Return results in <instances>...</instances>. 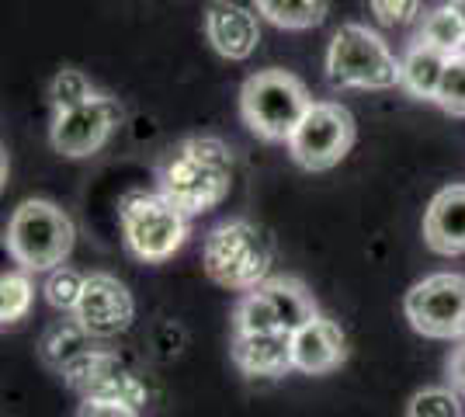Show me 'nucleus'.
Masks as SVG:
<instances>
[{
    "label": "nucleus",
    "mask_w": 465,
    "mask_h": 417,
    "mask_svg": "<svg viewBox=\"0 0 465 417\" xmlns=\"http://www.w3.org/2000/svg\"><path fill=\"white\" fill-rule=\"evenodd\" d=\"M232 188V154L223 139L188 136L181 139L160 171V192L184 216H202L215 209Z\"/></svg>",
    "instance_id": "obj_1"
},
{
    "label": "nucleus",
    "mask_w": 465,
    "mask_h": 417,
    "mask_svg": "<svg viewBox=\"0 0 465 417\" xmlns=\"http://www.w3.org/2000/svg\"><path fill=\"white\" fill-rule=\"evenodd\" d=\"M274 264V240L251 219H230L209 230L202 247V268L215 285L230 293H251L268 282Z\"/></svg>",
    "instance_id": "obj_2"
},
{
    "label": "nucleus",
    "mask_w": 465,
    "mask_h": 417,
    "mask_svg": "<svg viewBox=\"0 0 465 417\" xmlns=\"http://www.w3.org/2000/svg\"><path fill=\"white\" fill-rule=\"evenodd\" d=\"M312 108L306 84L289 70H257L240 87V115L253 136L268 143H289L299 122Z\"/></svg>",
    "instance_id": "obj_3"
},
{
    "label": "nucleus",
    "mask_w": 465,
    "mask_h": 417,
    "mask_svg": "<svg viewBox=\"0 0 465 417\" xmlns=\"http://www.w3.org/2000/svg\"><path fill=\"white\" fill-rule=\"evenodd\" d=\"M74 240H77L74 219L56 202L28 199L15 209L4 243H7V254L25 272H53L70 258Z\"/></svg>",
    "instance_id": "obj_4"
},
{
    "label": "nucleus",
    "mask_w": 465,
    "mask_h": 417,
    "mask_svg": "<svg viewBox=\"0 0 465 417\" xmlns=\"http://www.w3.org/2000/svg\"><path fill=\"white\" fill-rule=\"evenodd\" d=\"M188 219L163 192H129L118 202V223L133 258L163 264L188 240Z\"/></svg>",
    "instance_id": "obj_5"
},
{
    "label": "nucleus",
    "mask_w": 465,
    "mask_h": 417,
    "mask_svg": "<svg viewBox=\"0 0 465 417\" xmlns=\"http://www.w3.org/2000/svg\"><path fill=\"white\" fill-rule=\"evenodd\" d=\"M327 77L341 91H389L400 84V60L365 25H341L327 49Z\"/></svg>",
    "instance_id": "obj_6"
},
{
    "label": "nucleus",
    "mask_w": 465,
    "mask_h": 417,
    "mask_svg": "<svg viewBox=\"0 0 465 417\" xmlns=\"http://www.w3.org/2000/svg\"><path fill=\"white\" fill-rule=\"evenodd\" d=\"M320 310L312 293L299 278L278 275L261 282L257 289L243 293L232 310V331L236 334H295L302 323H310Z\"/></svg>",
    "instance_id": "obj_7"
},
{
    "label": "nucleus",
    "mask_w": 465,
    "mask_h": 417,
    "mask_svg": "<svg viewBox=\"0 0 465 417\" xmlns=\"http://www.w3.org/2000/svg\"><path fill=\"white\" fill-rule=\"evenodd\" d=\"M358 125L344 104L337 101H312L306 119L289 139V154L306 171H330L351 154Z\"/></svg>",
    "instance_id": "obj_8"
},
{
    "label": "nucleus",
    "mask_w": 465,
    "mask_h": 417,
    "mask_svg": "<svg viewBox=\"0 0 465 417\" xmlns=\"http://www.w3.org/2000/svg\"><path fill=\"white\" fill-rule=\"evenodd\" d=\"M410 327L424 338L459 341L465 338V275L438 272L420 278L403 299Z\"/></svg>",
    "instance_id": "obj_9"
},
{
    "label": "nucleus",
    "mask_w": 465,
    "mask_h": 417,
    "mask_svg": "<svg viewBox=\"0 0 465 417\" xmlns=\"http://www.w3.org/2000/svg\"><path fill=\"white\" fill-rule=\"evenodd\" d=\"M122 119H125V112H122L118 98L94 91L77 108L56 112L53 129H49V143H53V150L63 154V157H74V160L94 157L97 150L115 136Z\"/></svg>",
    "instance_id": "obj_10"
},
{
    "label": "nucleus",
    "mask_w": 465,
    "mask_h": 417,
    "mask_svg": "<svg viewBox=\"0 0 465 417\" xmlns=\"http://www.w3.org/2000/svg\"><path fill=\"white\" fill-rule=\"evenodd\" d=\"M59 376L66 379L84 400H112V403H129V407H143L150 393L146 382L115 355L108 352H94L84 348L77 358H70Z\"/></svg>",
    "instance_id": "obj_11"
},
{
    "label": "nucleus",
    "mask_w": 465,
    "mask_h": 417,
    "mask_svg": "<svg viewBox=\"0 0 465 417\" xmlns=\"http://www.w3.org/2000/svg\"><path fill=\"white\" fill-rule=\"evenodd\" d=\"M136 317V299L125 289V282H118L108 272H94L84 282V293L74 310V320L84 327V334L91 338H118L133 327Z\"/></svg>",
    "instance_id": "obj_12"
},
{
    "label": "nucleus",
    "mask_w": 465,
    "mask_h": 417,
    "mask_svg": "<svg viewBox=\"0 0 465 417\" xmlns=\"http://www.w3.org/2000/svg\"><path fill=\"white\" fill-rule=\"evenodd\" d=\"M205 35L223 60H251L261 42L257 7H247L240 0H213L205 11Z\"/></svg>",
    "instance_id": "obj_13"
},
{
    "label": "nucleus",
    "mask_w": 465,
    "mask_h": 417,
    "mask_svg": "<svg viewBox=\"0 0 465 417\" xmlns=\"http://www.w3.org/2000/svg\"><path fill=\"white\" fill-rule=\"evenodd\" d=\"M344 358H348V338H344L341 323L320 317V313L292 334V365H295V372L327 376V372L344 365Z\"/></svg>",
    "instance_id": "obj_14"
},
{
    "label": "nucleus",
    "mask_w": 465,
    "mask_h": 417,
    "mask_svg": "<svg viewBox=\"0 0 465 417\" xmlns=\"http://www.w3.org/2000/svg\"><path fill=\"white\" fill-rule=\"evenodd\" d=\"M424 240L434 254H465V184L441 188L424 213Z\"/></svg>",
    "instance_id": "obj_15"
},
{
    "label": "nucleus",
    "mask_w": 465,
    "mask_h": 417,
    "mask_svg": "<svg viewBox=\"0 0 465 417\" xmlns=\"http://www.w3.org/2000/svg\"><path fill=\"white\" fill-rule=\"evenodd\" d=\"M232 365L251 379H278L292 372V334H236L232 331Z\"/></svg>",
    "instance_id": "obj_16"
},
{
    "label": "nucleus",
    "mask_w": 465,
    "mask_h": 417,
    "mask_svg": "<svg viewBox=\"0 0 465 417\" xmlns=\"http://www.w3.org/2000/svg\"><path fill=\"white\" fill-rule=\"evenodd\" d=\"M448 60L451 56H448L445 49H438V45H430L424 39H413L410 49L403 53V60H400V87L407 91L410 98L434 101Z\"/></svg>",
    "instance_id": "obj_17"
},
{
    "label": "nucleus",
    "mask_w": 465,
    "mask_h": 417,
    "mask_svg": "<svg viewBox=\"0 0 465 417\" xmlns=\"http://www.w3.org/2000/svg\"><path fill=\"white\" fill-rule=\"evenodd\" d=\"M257 15L268 18L278 28H312V25H323L330 11V0H253Z\"/></svg>",
    "instance_id": "obj_18"
},
{
    "label": "nucleus",
    "mask_w": 465,
    "mask_h": 417,
    "mask_svg": "<svg viewBox=\"0 0 465 417\" xmlns=\"http://www.w3.org/2000/svg\"><path fill=\"white\" fill-rule=\"evenodd\" d=\"M417 39H424V42H430V45H438V49H445L448 56L462 53L465 49L462 15H459L451 4H441V7L427 11L424 18H420V32H417Z\"/></svg>",
    "instance_id": "obj_19"
},
{
    "label": "nucleus",
    "mask_w": 465,
    "mask_h": 417,
    "mask_svg": "<svg viewBox=\"0 0 465 417\" xmlns=\"http://www.w3.org/2000/svg\"><path fill=\"white\" fill-rule=\"evenodd\" d=\"M32 296H35V289H32L25 272H4V278H0V320H4V327H15L28 317Z\"/></svg>",
    "instance_id": "obj_20"
},
{
    "label": "nucleus",
    "mask_w": 465,
    "mask_h": 417,
    "mask_svg": "<svg viewBox=\"0 0 465 417\" xmlns=\"http://www.w3.org/2000/svg\"><path fill=\"white\" fill-rule=\"evenodd\" d=\"M84 282L87 275H80L77 268H70V264H59L53 272H45V285H42V293L49 299V306H56L63 313H74L80 303V293H84Z\"/></svg>",
    "instance_id": "obj_21"
},
{
    "label": "nucleus",
    "mask_w": 465,
    "mask_h": 417,
    "mask_svg": "<svg viewBox=\"0 0 465 417\" xmlns=\"http://www.w3.org/2000/svg\"><path fill=\"white\" fill-rule=\"evenodd\" d=\"M434 104L448 115H455V119H465V49L448 60L441 84H438V94H434Z\"/></svg>",
    "instance_id": "obj_22"
},
{
    "label": "nucleus",
    "mask_w": 465,
    "mask_h": 417,
    "mask_svg": "<svg viewBox=\"0 0 465 417\" xmlns=\"http://www.w3.org/2000/svg\"><path fill=\"white\" fill-rule=\"evenodd\" d=\"M94 94V84L87 80V74L80 70H59L53 87H49V101L56 112H66V108H77L84 101Z\"/></svg>",
    "instance_id": "obj_23"
},
{
    "label": "nucleus",
    "mask_w": 465,
    "mask_h": 417,
    "mask_svg": "<svg viewBox=\"0 0 465 417\" xmlns=\"http://www.w3.org/2000/svg\"><path fill=\"white\" fill-rule=\"evenodd\" d=\"M407 417H462V400L445 386H430V390L413 393Z\"/></svg>",
    "instance_id": "obj_24"
},
{
    "label": "nucleus",
    "mask_w": 465,
    "mask_h": 417,
    "mask_svg": "<svg viewBox=\"0 0 465 417\" xmlns=\"http://www.w3.org/2000/svg\"><path fill=\"white\" fill-rule=\"evenodd\" d=\"M369 7L386 28H407L424 18V0H369Z\"/></svg>",
    "instance_id": "obj_25"
},
{
    "label": "nucleus",
    "mask_w": 465,
    "mask_h": 417,
    "mask_svg": "<svg viewBox=\"0 0 465 417\" xmlns=\"http://www.w3.org/2000/svg\"><path fill=\"white\" fill-rule=\"evenodd\" d=\"M77 417H139V411L129 403H112V400H84Z\"/></svg>",
    "instance_id": "obj_26"
},
{
    "label": "nucleus",
    "mask_w": 465,
    "mask_h": 417,
    "mask_svg": "<svg viewBox=\"0 0 465 417\" xmlns=\"http://www.w3.org/2000/svg\"><path fill=\"white\" fill-rule=\"evenodd\" d=\"M445 369H448V382H451V386H459V390H465V341L451 352V355H448Z\"/></svg>",
    "instance_id": "obj_27"
},
{
    "label": "nucleus",
    "mask_w": 465,
    "mask_h": 417,
    "mask_svg": "<svg viewBox=\"0 0 465 417\" xmlns=\"http://www.w3.org/2000/svg\"><path fill=\"white\" fill-rule=\"evenodd\" d=\"M448 4H451V7H455V11L462 15V21H465V0H448Z\"/></svg>",
    "instance_id": "obj_28"
}]
</instances>
